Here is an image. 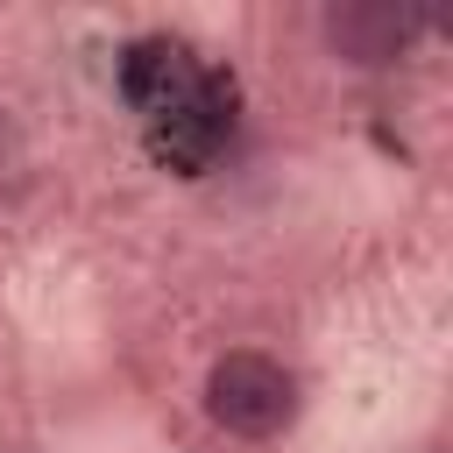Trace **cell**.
Instances as JSON below:
<instances>
[{"instance_id":"cell-2","label":"cell","mask_w":453,"mask_h":453,"mask_svg":"<svg viewBox=\"0 0 453 453\" xmlns=\"http://www.w3.org/2000/svg\"><path fill=\"white\" fill-rule=\"evenodd\" d=\"M226 142H234V78H219V71H205L184 106H170L163 120H149V149L170 170H184V177H198Z\"/></svg>"},{"instance_id":"cell-3","label":"cell","mask_w":453,"mask_h":453,"mask_svg":"<svg viewBox=\"0 0 453 453\" xmlns=\"http://www.w3.org/2000/svg\"><path fill=\"white\" fill-rule=\"evenodd\" d=\"M418 21L425 14L411 0H340V7H326V42L347 64H396L411 50Z\"/></svg>"},{"instance_id":"cell-1","label":"cell","mask_w":453,"mask_h":453,"mask_svg":"<svg viewBox=\"0 0 453 453\" xmlns=\"http://www.w3.org/2000/svg\"><path fill=\"white\" fill-rule=\"evenodd\" d=\"M205 411L234 439H269V432H283L297 418V375L283 361L255 354V347H234L205 375Z\"/></svg>"},{"instance_id":"cell-4","label":"cell","mask_w":453,"mask_h":453,"mask_svg":"<svg viewBox=\"0 0 453 453\" xmlns=\"http://www.w3.org/2000/svg\"><path fill=\"white\" fill-rule=\"evenodd\" d=\"M198 78H205V64H198L184 42H170V35H142V42L120 57V99H127L142 120H163L170 106H184V99L198 92Z\"/></svg>"}]
</instances>
